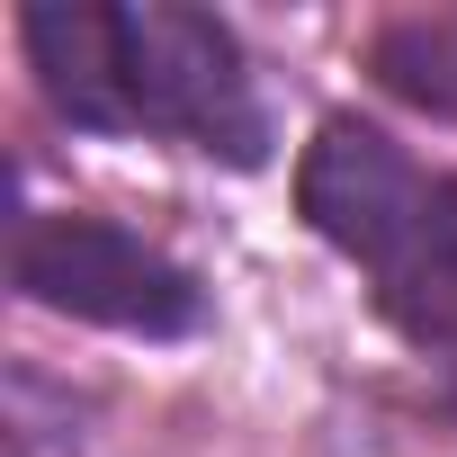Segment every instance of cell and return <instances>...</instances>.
<instances>
[{
    "label": "cell",
    "instance_id": "6",
    "mask_svg": "<svg viewBox=\"0 0 457 457\" xmlns=\"http://www.w3.org/2000/svg\"><path fill=\"white\" fill-rule=\"evenodd\" d=\"M99 395L72 377H46L37 359H10V457H81Z\"/></svg>",
    "mask_w": 457,
    "mask_h": 457
},
{
    "label": "cell",
    "instance_id": "2",
    "mask_svg": "<svg viewBox=\"0 0 457 457\" xmlns=\"http://www.w3.org/2000/svg\"><path fill=\"white\" fill-rule=\"evenodd\" d=\"M10 287L37 314H63L81 332H117L144 350H179L215 323L206 278L99 206H19L10 215Z\"/></svg>",
    "mask_w": 457,
    "mask_h": 457
},
{
    "label": "cell",
    "instance_id": "5",
    "mask_svg": "<svg viewBox=\"0 0 457 457\" xmlns=\"http://www.w3.org/2000/svg\"><path fill=\"white\" fill-rule=\"evenodd\" d=\"M368 305H377V323H386L403 350H421L430 368L457 359V215L439 224L403 270H386V278L368 287Z\"/></svg>",
    "mask_w": 457,
    "mask_h": 457
},
{
    "label": "cell",
    "instance_id": "1",
    "mask_svg": "<svg viewBox=\"0 0 457 457\" xmlns=\"http://www.w3.org/2000/svg\"><path fill=\"white\" fill-rule=\"evenodd\" d=\"M19 63L54 126L99 144H170L215 170H270L278 108L243 28L197 0H28Z\"/></svg>",
    "mask_w": 457,
    "mask_h": 457
},
{
    "label": "cell",
    "instance_id": "7",
    "mask_svg": "<svg viewBox=\"0 0 457 457\" xmlns=\"http://www.w3.org/2000/svg\"><path fill=\"white\" fill-rule=\"evenodd\" d=\"M430 412H439V430L457 439V359H448V368H430Z\"/></svg>",
    "mask_w": 457,
    "mask_h": 457
},
{
    "label": "cell",
    "instance_id": "4",
    "mask_svg": "<svg viewBox=\"0 0 457 457\" xmlns=\"http://www.w3.org/2000/svg\"><path fill=\"white\" fill-rule=\"evenodd\" d=\"M359 72L430 117V126H457V10H386L368 37H359Z\"/></svg>",
    "mask_w": 457,
    "mask_h": 457
},
{
    "label": "cell",
    "instance_id": "3",
    "mask_svg": "<svg viewBox=\"0 0 457 457\" xmlns=\"http://www.w3.org/2000/svg\"><path fill=\"white\" fill-rule=\"evenodd\" d=\"M287 197H296V224H305V234L377 287L386 270H403L439 224L457 215V170H448V162H421V153H412L386 117H368V108H323L314 135L296 144Z\"/></svg>",
    "mask_w": 457,
    "mask_h": 457
}]
</instances>
